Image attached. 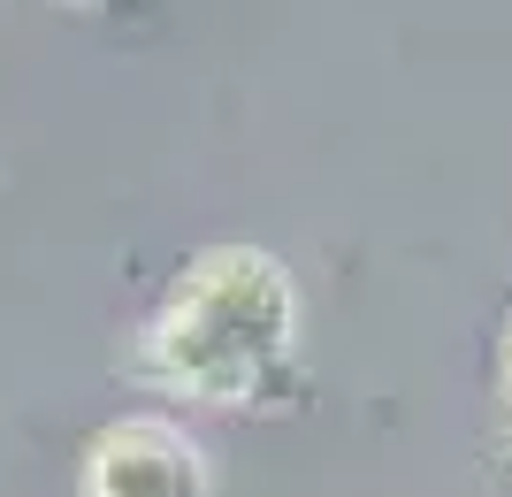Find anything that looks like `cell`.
<instances>
[{
  "instance_id": "obj_2",
  "label": "cell",
  "mask_w": 512,
  "mask_h": 497,
  "mask_svg": "<svg viewBox=\"0 0 512 497\" xmlns=\"http://www.w3.org/2000/svg\"><path fill=\"white\" fill-rule=\"evenodd\" d=\"M77 497H214V475L199 444L176 421H115L92 436L85 467H77Z\"/></svg>"
},
{
  "instance_id": "obj_4",
  "label": "cell",
  "mask_w": 512,
  "mask_h": 497,
  "mask_svg": "<svg viewBox=\"0 0 512 497\" xmlns=\"http://www.w3.org/2000/svg\"><path fill=\"white\" fill-rule=\"evenodd\" d=\"M62 8H107V0H62Z\"/></svg>"
},
{
  "instance_id": "obj_1",
  "label": "cell",
  "mask_w": 512,
  "mask_h": 497,
  "mask_svg": "<svg viewBox=\"0 0 512 497\" xmlns=\"http://www.w3.org/2000/svg\"><path fill=\"white\" fill-rule=\"evenodd\" d=\"M299 360V283L260 245H207L161 291L138 375L192 406H245Z\"/></svg>"
},
{
  "instance_id": "obj_3",
  "label": "cell",
  "mask_w": 512,
  "mask_h": 497,
  "mask_svg": "<svg viewBox=\"0 0 512 497\" xmlns=\"http://www.w3.org/2000/svg\"><path fill=\"white\" fill-rule=\"evenodd\" d=\"M497 383H505V413H512V329H505V352H497Z\"/></svg>"
}]
</instances>
